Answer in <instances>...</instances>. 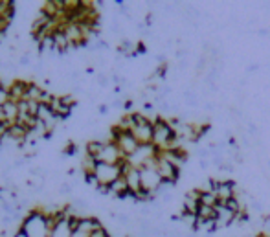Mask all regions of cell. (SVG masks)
Returning a JSON list of instances; mask_svg holds the SVG:
<instances>
[{
	"mask_svg": "<svg viewBox=\"0 0 270 237\" xmlns=\"http://www.w3.org/2000/svg\"><path fill=\"white\" fill-rule=\"evenodd\" d=\"M153 146L158 149V153L182 147V140L177 136L169 120H164L162 116H156L153 120Z\"/></svg>",
	"mask_w": 270,
	"mask_h": 237,
	"instance_id": "cell-1",
	"label": "cell"
},
{
	"mask_svg": "<svg viewBox=\"0 0 270 237\" xmlns=\"http://www.w3.org/2000/svg\"><path fill=\"white\" fill-rule=\"evenodd\" d=\"M55 217L57 215H48V213H44L42 210H30L22 217L20 230L28 237H50V230L54 226Z\"/></svg>",
	"mask_w": 270,
	"mask_h": 237,
	"instance_id": "cell-2",
	"label": "cell"
},
{
	"mask_svg": "<svg viewBox=\"0 0 270 237\" xmlns=\"http://www.w3.org/2000/svg\"><path fill=\"white\" fill-rule=\"evenodd\" d=\"M123 177L122 164L120 165H108V164H99L94 171V180H96V188H110L116 180Z\"/></svg>",
	"mask_w": 270,
	"mask_h": 237,
	"instance_id": "cell-3",
	"label": "cell"
},
{
	"mask_svg": "<svg viewBox=\"0 0 270 237\" xmlns=\"http://www.w3.org/2000/svg\"><path fill=\"white\" fill-rule=\"evenodd\" d=\"M140 179H142V189L147 195L156 197L164 186V180L158 175L156 167H140Z\"/></svg>",
	"mask_w": 270,
	"mask_h": 237,
	"instance_id": "cell-4",
	"label": "cell"
},
{
	"mask_svg": "<svg viewBox=\"0 0 270 237\" xmlns=\"http://www.w3.org/2000/svg\"><path fill=\"white\" fill-rule=\"evenodd\" d=\"M75 230L72 224V215L63 210V213H59L54 221V226L50 230V237H74Z\"/></svg>",
	"mask_w": 270,
	"mask_h": 237,
	"instance_id": "cell-5",
	"label": "cell"
},
{
	"mask_svg": "<svg viewBox=\"0 0 270 237\" xmlns=\"http://www.w3.org/2000/svg\"><path fill=\"white\" fill-rule=\"evenodd\" d=\"M156 171H158V175L164 180V184H167V186H173L180 179V167H177L175 164L169 162L162 155H158V160H156Z\"/></svg>",
	"mask_w": 270,
	"mask_h": 237,
	"instance_id": "cell-6",
	"label": "cell"
},
{
	"mask_svg": "<svg viewBox=\"0 0 270 237\" xmlns=\"http://www.w3.org/2000/svg\"><path fill=\"white\" fill-rule=\"evenodd\" d=\"M122 169H123V177L127 180L129 191H131V197L134 199V197L140 195V193L144 191V189H142V179H140V169L138 167H132L127 160L122 164Z\"/></svg>",
	"mask_w": 270,
	"mask_h": 237,
	"instance_id": "cell-7",
	"label": "cell"
},
{
	"mask_svg": "<svg viewBox=\"0 0 270 237\" xmlns=\"http://www.w3.org/2000/svg\"><path fill=\"white\" fill-rule=\"evenodd\" d=\"M125 160H127V158L123 156V153L120 151V147L116 146L114 142H107L103 151H101L98 156L99 164H108V165H120V164H123Z\"/></svg>",
	"mask_w": 270,
	"mask_h": 237,
	"instance_id": "cell-8",
	"label": "cell"
},
{
	"mask_svg": "<svg viewBox=\"0 0 270 237\" xmlns=\"http://www.w3.org/2000/svg\"><path fill=\"white\" fill-rule=\"evenodd\" d=\"M235 188H237V184H235L234 180H219L215 193H217V197H219L221 202H226V201H230V199L237 197Z\"/></svg>",
	"mask_w": 270,
	"mask_h": 237,
	"instance_id": "cell-9",
	"label": "cell"
},
{
	"mask_svg": "<svg viewBox=\"0 0 270 237\" xmlns=\"http://www.w3.org/2000/svg\"><path fill=\"white\" fill-rule=\"evenodd\" d=\"M28 87H30V81H24V79H13L11 87H9V94H11V101H24L26 96H28Z\"/></svg>",
	"mask_w": 270,
	"mask_h": 237,
	"instance_id": "cell-10",
	"label": "cell"
},
{
	"mask_svg": "<svg viewBox=\"0 0 270 237\" xmlns=\"http://www.w3.org/2000/svg\"><path fill=\"white\" fill-rule=\"evenodd\" d=\"M48 105H50V109H52V112L57 116L59 120H66L68 116L72 114V107L66 105L65 101L61 99V96H54Z\"/></svg>",
	"mask_w": 270,
	"mask_h": 237,
	"instance_id": "cell-11",
	"label": "cell"
},
{
	"mask_svg": "<svg viewBox=\"0 0 270 237\" xmlns=\"http://www.w3.org/2000/svg\"><path fill=\"white\" fill-rule=\"evenodd\" d=\"M108 195L116 197V199L131 197V191H129V186H127V180H125V177H120V179L116 180L114 184L108 188Z\"/></svg>",
	"mask_w": 270,
	"mask_h": 237,
	"instance_id": "cell-12",
	"label": "cell"
},
{
	"mask_svg": "<svg viewBox=\"0 0 270 237\" xmlns=\"http://www.w3.org/2000/svg\"><path fill=\"white\" fill-rule=\"evenodd\" d=\"M4 114H6V123L9 125H15L18 122V116H20V109L17 101H9L4 105Z\"/></svg>",
	"mask_w": 270,
	"mask_h": 237,
	"instance_id": "cell-13",
	"label": "cell"
},
{
	"mask_svg": "<svg viewBox=\"0 0 270 237\" xmlns=\"http://www.w3.org/2000/svg\"><path fill=\"white\" fill-rule=\"evenodd\" d=\"M105 144L107 142H103V140H96V138L89 140V142L85 144V155H89V156H92V158H96V160H98L99 153L103 151Z\"/></svg>",
	"mask_w": 270,
	"mask_h": 237,
	"instance_id": "cell-14",
	"label": "cell"
},
{
	"mask_svg": "<svg viewBox=\"0 0 270 237\" xmlns=\"http://www.w3.org/2000/svg\"><path fill=\"white\" fill-rule=\"evenodd\" d=\"M224 206H226L232 213H235V215H239L241 212H245V206H243V202H241V199H239V197H234V199L226 201Z\"/></svg>",
	"mask_w": 270,
	"mask_h": 237,
	"instance_id": "cell-15",
	"label": "cell"
},
{
	"mask_svg": "<svg viewBox=\"0 0 270 237\" xmlns=\"http://www.w3.org/2000/svg\"><path fill=\"white\" fill-rule=\"evenodd\" d=\"M11 101V94H9V89L8 87H4L2 81H0V107H4L6 103Z\"/></svg>",
	"mask_w": 270,
	"mask_h": 237,
	"instance_id": "cell-16",
	"label": "cell"
},
{
	"mask_svg": "<svg viewBox=\"0 0 270 237\" xmlns=\"http://www.w3.org/2000/svg\"><path fill=\"white\" fill-rule=\"evenodd\" d=\"M87 237H112V236L108 234V230H107L105 226H99V228L92 230V232H90Z\"/></svg>",
	"mask_w": 270,
	"mask_h": 237,
	"instance_id": "cell-17",
	"label": "cell"
},
{
	"mask_svg": "<svg viewBox=\"0 0 270 237\" xmlns=\"http://www.w3.org/2000/svg\"><path fill=\"white\" fill-rule=\"evenodd\" d=\"M75 144H72V142H70V144H66L65 146V151H63V153H65L66 156H74L75 155Z\"/></svg>",
	"mask_w": 270,
	"mask_h": 237,
	"instance_id": "cell-18",
	"label": "cell"
},
{
	"mask_svg": "<svg viewBox=\"0 0 270 237\" xmlns=\"http://www.w3.org/2000/svg\"><path fill=\"white\" fill-rule=\"evenodd\" d=\"M98 110H99V114H107V112H108V107H107V105H99Z\"/></svg>",
	"mask_w": 270,
	"mask_h": 237,
	"instance_id": "cell-19",
	"label": "cell"
},
{
	"mask_svg": "<svg viewBox=\"0 0 270 237\" xmlns=\"http://www.w3.org/2000/svg\"><path fill=\"white\" fill-rule=\"evenodd\" d=\"M0 123H6V114H4V107H0Z\"/></svg>",
	"mask_w": 270,
	"mask_h": 237,
	"instance_id": "cell-20",
	"label": "cell"
},
{
	"mask_svg": "<svg viewBox=\"0 0 270 237\" xmlns=\"http://www.w3.org/2000/svg\"><path fill=\"white\" fill-rule=\"evenodd\" d=\"M11 237H28V236H26V234H24V232H22V230L18 228V230H17V232H15V234H13V236H11Z\"/></svg>",
	"mask_w": 270,
	"mask_h": 237,
	"instance_id": "cell-21",
	"label": "cell"
}]
</instances>
